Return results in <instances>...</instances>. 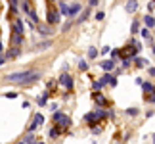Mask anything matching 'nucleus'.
<instances>
[{
    "mask_svg": "<svg viewBox=\"0 0 155 144\" xmlns=\"http://www.w3.org/2000/svg\"><path fill=\"white\" fill-rule=\"evenodd\" d=\"M40 73L35 69H27V71H17V73H10L6 75V81L10 83H21V85H31V83L38 81Z\"/></svg>",
    "mask_w": 155,
    "mask_h": 144,
    "instance_id": "f257e3e1",
    "label": "nucleus"
},
{
    "mask_svg": "<svg viewBox=\"0 0 155 144\" xmlns=\"http://www.w3.org/2000/svg\"><path fill=\"white\" fill-rule=\"evenodd\" d=\"M59 85L65 87L67 91H73V87H75V83H73V77H71L69 73H63L61 77H59Z\"/></svg>",
    "mask_w": 155,
    "mask_h": 144,
    "instance_id": "f03ea898",
    "label": "nucleus"
},
{
    "mask_svg": "<svg viewBox=\"0 0 155 144\" xmlns=\"http://www.w3.org/2000/svg\"><path fill=\"white\" fill-rule=\"evenodd\" d=\"M37 31L38 33H42V35H46V37H50V35H54V27L50 25V23H37Z\"/></svg>",
    "mask_w": 155,
    "mask_h": 144,
    "instance_id": "7ed1b4c3",
    "label": "nucleus"
},
{
    "mask_svg": "<svg viewBox=\"0 0 155 144\" xmlns=\"http://www.w3.org/2000/svg\"><path fill=\"white\" fill-rule=\"evenodd\" d=\"M42 123H44V115H42V113H37V115H33V121H31V125H29V131L33 133V131L38 129Z\"/></svg>",
    "mask_w": 155,
    "mask_h": 144,
    "instance_id": "20e7f679",
    "label": "nucleus"
},
{
    "mask_svg": "<svg viewBox=\"0 0 155 144\" xmlns=\"http://www.w3.org/2000/svg\"><path fill=\"white\" fill-rule=\"evenodd\" d=\"M46 21H48L50 25H56V23L59 21V12H56V10H48V14H46Z\"/></svg>",
    "mask_w": 155,
    "mask_h": 144,
    "instance_id": "39448f33",
    "label": "nucleus"
},
{
    "mask_svg": "<svg viewBox=\"0 0 155 144\" xmlns=\"http://www.w3.org/2000/svg\"><path fill=\"white\" fill-rule=\"evenodd\" d=\"M17 56H21V48L19 46H14V48H10V50L6 52V60H14Z\"/></svg>",
    "mask_w": 155,
    "mask_h": 144,
    "instance_id": "423d86ee",
    "label": "nucleus"
},
{
    "mask_svg": "<svg viewBox=\"0 0 155 144\" xmlns=\"http://www.w3.org/2000/svg\"><path fill=\"white\" fill-rule=\"evenodd\" d=\"M12 29H14V33H17V35H23V29H25V23H23L21 19H15V21H14V27H12Z\"/></svg>",
    "mask_w": 155,
    "mask_h": 144,
    "instance_id": "0eeeda50",
    "label": "nucleus"
},
{
    "mask_svg": "<svg viewBox=\"0 0 155 144\" xmlns=\"http://www.w3.org/2000/svg\"><path fill=\"white\" fill-rule=\"evenodd\" d=\"M59 135H61V127H59V125L50 127V131H48V136H50V139H58Z\"/></svg>",
    "mask_w": 155,
    "mask_h": 144,
    "instance_id": "6e6552de",
    "label": "nucleus"
},
{
    "mask_svg": "<svg viewBox=\"0 0 155 144\" xmlns=\"http://www.w3.org/2000/svg\"><path fill=\"white\" fill-rule=\"evenodd\" d=\"M124 10H127L128 14H134V12L138 10V2H136V0H128V2H127V8H124Z\"/></svg>",
    "mask_w": 155,
    "mask_h": 144,
    "instance_id": "1a4fd4ad",
    "label": "nucleus"
},
{
    "mask_svg": "<svg viewBox=\"0 0 155 144\" xmlns=\"http://www.w3.org/2000/svg\"><path fill=\"white\" fill-rule=\"evenodd\" d=\"M100 65H102V69H105V71H113V69H115V62H113V60H105V62H102Z\"/></svg>",
    "mask_w": 155,
    "mask_h": 144,
    "instance_id": "9d476101",
    "label": "nucleus"
},
{
    "mask_svg": "<svg viewBox=\"0 0 155 144\" xmlns=\"http://www.w3.org/2000/svg\"><path fill=\"white\" fill-rule=\"evenodd\" d=\"M84 121H86V123H90V125H94V123L98 121L96 113H94V111H90V113H86V115H84Z\"/></svg>",
    "mask_w": 155,
    "mask_h": 144,
    "instance_id": "9b49d317",
    "label": "nucleus"
},
{
    "mask_svg": "<svg viewBox=\"0 0 155 144\" xmlns=\"http://www.w3.org/2000/svg\"><path fill=\"white\" fill-rule=\"evenodd\" d=\"M12 43H14V46H19V44L23 43V35L14 33V35H12Z\"/></svg>",
    "mask_w": 155,
    "mask_h": 144,
    "instance_id": "f8f14e48",
    "label": "nucleus"
},
{
    "mask_svg": "<svg viewBox=\"0 0 155 144\" xmlns=\"http://www.w3.org/2000/svg\"><path fill=\"white\" fill-rule=\"evenodd\" d=\"M58 125H59L61 129H65V127H69V125H71V119H69L67 115H63V117H61V119L58 121Z\"/></svg>",
    "mask_w": 155,
    "mask_h": 144,
    "instance_id": "ddd939ff",
    "label": "nucleus"
},
{
    "mask_svg": "<svg viewBox=\"0 0 155 144\" xmlns=\"http://www.w3.org/2000/svg\"><path fill=\"white\" fill-rule=\"evenodd\" d=\"M59 14H63V15H69V6L65 4V0H61V2H59Z\"/></svg>",
    "mask_w": 155,
    "mask_h": 144,
    "instance_id": "4468645a",
    "label": "nucleus"
},
{
    "mask_svg": "<svg viewBox=\"0 0 155 144\" xmlns=\"http://www.w3.org/2000/svg\"><path fill=\"white\" fill-rule=\"evenodd\" d=\"M94 100H96V104H98V106H107V100L104 98L102 94H94Z\"/></svg>",
    "mask_w": 155,
    "mask_h": 144,
    "instance_id": "2eb2a0df",
    "label": "nucleus"
},
{
    "mask_svg": "<svg viewBox=\"0 0 155 144\" xmlns=\"http://www.w3.org/2000/svg\"><path fill=\"white\" fill-rule=\"evenodd\" d=\"M142 85H144L142 88H144V92H146V94H150V92L155 91V85H153V83H142Z\"/></svg>",
    "mask_w": 155,
    "mask_h": 144,
    "instance_id": "dca6fc26",
    "label": "nucleus"
},
{
    "mask_svg": "<svg viewBox=\"0 0 155 144\" xmlns=\"http://www.w3.org/2000/svg\"><path fill=\"white\" fill-rule=\"evenodd\" d=\"M144 23H146V27H147V29L155 27V19H153L151 15H146V17H144Z\"/></svg>",
    "mask_w": 155,
    "mask_h": 144,
    "instance_id": "f3484780",
    "label": "nucleus"
},
{
    "mask_svg": "<svg viewBox=\"0 0 155 144\" xmlns=\"http://www.w3.org/2000/svg\"><path fill=\"white\" fill-rule=\"evenodd\" d=\"M19 4H21V8H23V12L25 14H29L33 8H31V4H29V0H19Z\"/></svg>",
    "mask_w": 155,
    "mask_h": 144,
    "instance_id": "a211bd4d",
    "label": "nucleus"
},
{
    "mask_svg": "<svg viewBox=\"0 0 155 144\" xmlns=\"http://www.w3.org/2000/svg\"><path fill=\"white\" fill-rule=\"evenodd\" d=\"M79 12H81V4H73V6L69 8V15L73 17V15H77V14H79Z\"/></svg>",
    "mask_w": 155,
    "mask_h": 144,
    "instance_id": "6ab92c4d",
    "label": "nucleus"
},
{
    "mask_svg": "<svg viewBox=\"0 0 155 144\" xmlns=\"http://www.w3.org/2000/svg\"><path fill=\"white\" fill-rule=\"evenodd\" d=\"M88 58H90V60L98 58V48L96 46H90V48H88Z\"/></svg>",
    "mask_w": 155,
    "mask_h": 144,
    "instance_id": "aec40b11",
    "label": "nucleus"
},
{
    "mask_svg": "<svg viewBox=\"0 0 155 144\" xmlns=\"http://www.w3.org/2000/svg\"><path fill=\"white\" fill-rule=\"evenodd\" d=\"M134 62H136V65H138V67H144V65H147V60L138 58V56H134Z\"/></svg>",
    "mask_w": 155,
    "mask_h": 144,
    "instance_id": "412c9836",
    "label": "nucleus"
},
{
    "mask_svg": "<svg viewBox=\"0 0 155 144\" xmlns=\"http://www.w3.org/2000/svg\"><path fill=\"white\" fill-rule=\"evenodd\" d=\"M27 15H29V17L33 19V23H38V15H37V12H35V10H31V12H29Z\"/></svg>",
    "mask_w": 155,
    "mask_h": 144,
    "instance_id": "4be33fe9",
    "label": "nucleus"
},
{
    "mask_svg": "<svg viewBox=\"0 0 155 144\" xmlns=\"http://www.w3.org/2000/svg\"><path fill=\"white\" fill-rule=\"evenodd\" d=\"M48 46H52V40H46V43L38 44V46H37V50H44V48H48Z\"/></svg>",
    "mask_w": 155,
    "mask_h": 144,
    "instance_id": "5701e85b",
    "label": "nucleus"
},
{
    "mask_svg": "<svg viewBox=\"0 0 155 144\" xmlns=\"http://www.w3.org/2000/svg\"><path fill=\"white\" fill-rule=\"evenodd\" d=\"M61 117H63V113H61V111H54V115H52V119H54L56 123H58V121H59Z\"/></svg>",
    "mask_w": 155,
    "mask_h": 144,
    "instance_id": "b1692460",
    "label": "nucleus"
},
{
    "mask_svg": "<svg viewBox=\"0 0 155 144\" xmlns=\"http://www.w3.org/2000/svg\"><path fill=\"white\" fill-rule=\"evenodd\" d=\"M102 87H104V83H102V81H96V83H94V87H92V88H94V91H98V92H100V91H102Z\"/></svg>",
    "mask_w": 155,
    "mask_h": 144,
    "instance_id": "393cba45",
    "label": "nucleus"
},
{
    "mask_svg": "<svg viewBox=\"0 0 155 144\" xmlns=\"http://www.w3.org/2000/svg\"><path fill=\"white\" fill-rule=\"evenodd\" d=\"M140 33H142V37H144V39H147V40L151 39V35H150V31H147V29H140Z\"/></svg>",
    "mask_w": 155,
    "mask_h": 144,
    "instance_id": "a878e982",
    "label": "nucleus"
},
{
    "mask_svg": "<svg viewBox=\"0 0 155 144\" xmlns=\"http://www.w3.org/2000/svg\"><path fill=\"white\" fill-rule=\"evenodd\" d=\"M79 67H81V71H86L88 69V63L84 62V60H81V62H79Z\"/></svg>",
    "mask_w": 155,
    "mask_h": 144,
    "instance_id": "bb28decb",
    "label": "nucleus"
},
{
    "mask_svg": "<svg viewBox=\"0 0 155 144\" xmlns=\"http://www.w3.org/2000/svg\"><path fill=\"white\" fill-rule=\"evenodd\" d=\"M94 113H96V117H98V119H100V117H105V115H107V111H104V110H96Z\"/></svg>",
    "mask_w": 155,
    "mask_h": 144,
    "instance_id": "cd10ccee",
    "label": "nucleus"
},
{
    "mask_svg": "<svg viewBox=\"0 0 155 144\" xmlns=\"http://www.w3.org/2000/svg\"><path fill=\"white\" fill-rule=\"evenodd\" d=\"M127 115H138V110H136V108H130V110H127Z\"/></svg>",
    "mask_w": 155,
    "mask_h": 144,
    "instance_id": "c85d7f7f",
    "label": "nucleus"
},
{
    "mask_svg": "<svg viewBox=\"0 0 155 144\" xmlns=\"http://www.w3.org/2000/svg\"><path fill=\"white\" fill-rule=\"evenodd\" d=\"M25 142H29V144H33V142H35V136H33V133H31V131H29V135H27Z\"/></svg>",
    "mask_w": 155,
    "mask_h": 144,
    "instance_id": "c756f323",
    "label": "nucleus"
},
{
    "mask_svg": "<svg viewBox=\"0 0 155 144\" xmlns=\"http://www.w3.org/2000/svg\"><path fill=\"white\" fill-rule=\"evenodd\" d=\"M138 31H140V23L134 21V23H132V33H138Z\"/></svg>",
    "mask_w": 155,
    "mask_h": 144,
    "instance_id": "7c9ffc66",
    "label": "nucleus"
},
{
    "mask_svg": "<svg viewBox=\"0 0 155 144\" xmlns=\"http://www.w3.org/2000/svg\"><path fill=\"white\" fill-rule=\"evenodd\" d=\"M48 91H56V81H48Z\"/></svg>",
    "mask_w": 155,
    "mask_h": 144,
    "instance_id": "2f4dec72",
    "label": "nucleus"
},
{
    "mask_svg": "<svg viewBox=\"0 0 155 144\" xmlns=\"http://www.w3.org/2000/svg\"><path fill=\"white\" fill-rule=\"evenodd\" d=\"M71 25H73V23H71V21H67V23H65V25L61 27V31L65 33V31H69V29H71Z\"/></svg>",
    "mask_w": 155,
    "mask_h": 144,
    "instance_id": "473e14b6",
    "label": "nucleus"
},
{
    "mask_svg": "<svg viewBox=\"0 0 155 144\" xmlns=\"http://www.w3.org/2000/svg\"><path fill=\"white\" fill-rule=\"evenodd\" d=\"M109 81H111V75H109V73L102 77V83H104V85H105V83H109Z\"/></svg>",
    "mask_w": 155,
    "mask_h": 144,
    "instance_id": "72a5a7b5",
    "label": "nucleus"
},
{
    "mask_svg": "<svg viewBox=\"0 0 155 144\" xmlns=\"http://www.w3.org/2000/svg\"><path fill=\"white\" fill-rule=\"evenodd\" d=\"M98 2H100V0H88V6H90V8H94Z\"/></svg>",
    "mask_w": 155,
    "mask_h": 144,
    "instance_id": "f704fd0d",
    "label": "nucleus"
},
{
    "mask_svg": "<svg viewBox=\"0 0 155 144\" xmlns=\"http://www.w3.org/2000/svg\"><path fill=\"white\" fill-rule=\"evenodd\" d=\"M104 15H105L104 12H98V14H96V19H98V21H100V19H104Z\"/></svg>",
    "mask_w": 155,
    "mask_h": 144,
    "instance_id": "c9c22d12",
    "label": "nucleus"
},
{
    "mask_svg": "<svg viewBox=\"0 0 155 144\" xmlns=\"http://www.w3.org/2000/svg\"><path fill=\"white\" fill-rule=\"evenodd\" d=\"M150 102H151V104H155V91L150 92Z\"/></svg>",
    "mask_w": 155,
    "mask_h": 144,
    "instance_id": "e433bc0d",
    "label": "nucleus"
},
{
    "mask_svg": "<svg viewBox=\"0 0 155 144\" xmlns=\"http://www.w3.org/2000/svg\"><path fill=\"white\" fill-rule=\"evenodd\" d=\"M109 85H111V87H117V79H115V77H111V81H109Z\"/></svg>",
    "mask_w": 155,
    "mask_h": 144,
    "instance_id": "4c0bfd02",
    "label": "nucleus"
},
{
    "mask_svg": "<svg viewBox=\"0 0 155 144\" xmlns=\"http://www.w3.org/2000/svg\"><path fill=\"white\" fill-rule=\"evenodd\" d=\"M117 56H119V48H115V50L111 52V58H117Z\"/></svg>",
    "mask_w": 155,
    "mask_h": 144,
    "instance_id": "58836bf2",
    "label": "nucleus"
},
{
    "mask_svg": "<svg viewBox=\"0 0 155 144\" xmlns=\"http://www.w3.org/2000/svg\"><path fill=\"white\" fill-rule=\"evenodd\" d=\"M100 131H102L100 127H92V133H94V135H100Z\"/></svg>",
    "mask_w": 155,
    "mask_h": 144,
    "instance_id": "ea45409f",
    "label": "nucleus"
},
{
    "mask_svg": "<svg viewBox=\"0 0 155 144\" xmlns=\"http://www.w3.org/2000/svg\"><path fill=\"white\" fill-rule=\"evenodd\" d=\"M15 96H17L15 92H8V94H6V98H15Z\"/></svg>",
    "mask_w": 155,
    "mask_h": 144,
    "instance_id": "a19ab883",
    "label": "nucleus"
},
{
    "mask_svg": "<svg viewBox=\"0 0 155 144\" xmlns=\"http://www.w3.org/2000/svg\"><path fill=\"white\" fill-rule=\"evenodd\" d=\"M2 63H6V56H2V54H0V65Z\"/></svg>",
    "mask_w": 155,
    "mask_h": 144,
    "instance_id": "79ce46f5",
    "label": "nucleus"
},
{
    "mask_svg": "<svg viewBox=\"0 0 155 144\" xmlns=\"http://www.w3.org/2000/svg\"><path fill=\"white\" fill-rule=\"evenodd\" d=\"M150 75H155V67H150Z\"/></svg>",
    "mask_w": 155,
    "mask_h": 144,
    "instance_id": "37998d69",
    "label": "nucleus"
},
{
    "mask_svg": "<svg viewBox=\"0 0 155 144\" xmlns=\"http://www.w3.org/2000/svg\"><path fill=\"white\" fill-rule=\"evenodd\" d=\"M2 48H4V44H2V40H0V52H2Z\"/></svg>",
    "mask_w": 155,
    "mask_h": 144,
    "instance_id": "c03bdc74",
    "label": "nucleus"
},
{
    "mask_svg": "<svg viewBox=\"0 0 155 144\" xmlns=\"http://www.w3.org/2000/svg\"><path fill=\"white\" fill-rule=\"evenodd\" d=\"M153 142H155V135H153Z\"/></svg>",
    "mask_w": 155,
    "mask_h": 144,
    "instance_id": "a18cd8bd",
    "label": "nucleus"
},
{
    "mask_svg": "<svg viewBox=\"0 0 155 144\" xmlns=\"http://www.w3.org/2000/svg\"><path fill=\"white\" fill-rule=\"evenodd\" d=\"M19 144H27V142H19Z\"/></svg>",
    "mask_w": 155,
    "mask_h": 144,
    "instance_id": "49530a36",
    "label": "nucleus"
},
{
    "mask_svg": "<svg viewBox=\"0 0 155 144\" xmlns=\"http://www.w3.org/2000/svg\"><path fill=\"white\" fill-rule=\"evenodd\" d=\"M48 2H54V0H48Z\"/></svg>",
    "mask_w": 155,
    "mask_h": 144,
    "instance_id": "de8ad7c7",
    "label": "nucleus"
},
{
    "mask_svg": "<svg viewBox=\"0 0 155 144\" xmlns=\"http://www.w3.org/2000/svg\"><path fill=\"white\" fill-rule=\"evenodd\" d=\"M153 52H155V46H153Z\"/></svg>",
    "mask_w": 155,
    "mask_h": 144,
    "instance_id": "09e8293b",
    "label": "nucleus"
},
{
    "mask_svg": "<svg viewBox=\"0 0 155 144\" xmlns=\"http://www.w3.org/2000/svg\"><path fill=\"white\" fill-rule=\"evenodd\" d=\"M38 144H44V142H38Z\"/></svg>",
    "mask_w": 155,
    "mask_h": 144,
    "instance_id": "8fccbe9b",
    "label": "nucleus"
},
{
    "mask_svg": "<svg viewBox=\"0 0 155 144\" xmlns=\"http://www.w3.org/2000/svg\"><path fill=\"white\" fill-rule=\"evenodd\" d=\"M153 2H155V0H153Z\"/></svg>",
    "mask_w": 155,
    "mask_h": 144,
    "instance_id": "3c124183",
    "label": "nucleus"
}]
</instances>
